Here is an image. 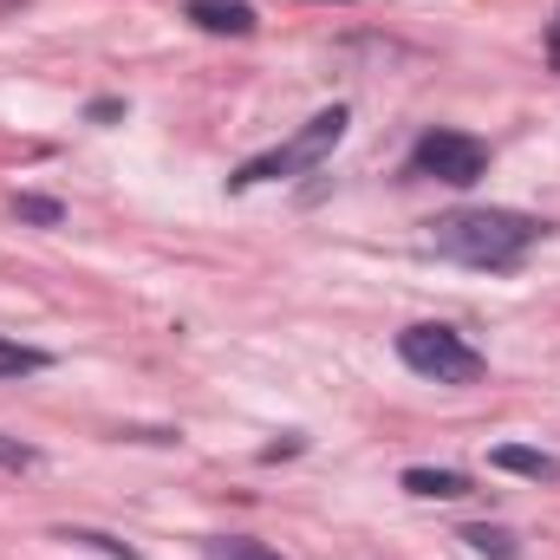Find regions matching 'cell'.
Returning a JSON list of instances; mask_svg holds the SVG:
<instances>
[{
	"label": "cell",
	"mask_w": 560,
	"mask_h": 560,
	"mask_svg": "<svg viewBox=\"0 0 560 560\" xmlns=\"http://www.w3.org/2000/svg\"><path fill=\"white\" fill-rule=\"evenodd\" d=\"M541 242V222L522 215V209H456L430 229V248L443 261H463V268H489V275H509L522 268V255Z\"/></svg>",
	"instance_id": "obj_1"
},
{
	"label": "cell",
	"mask_w": 560,
	"mask_h": 560,
	"mask_svg": "<svg viewBox=\"0 0 560 560\" xmlns=\"http://www.w3.org/2000/svg\"><path fill=\"white\" fill-rule=\"evenodd\" d=\"M346 125H352V112L346 105H332V112H319V118H306L300 131L287 143H275L268 156H255V163H242L229 183L235 189H255V183H280V176H306V170H319L332 150H339V138H346Z\"/></svg>",
	"instance_id": "obj_2"
},
{
	"label": "cell",
	"mask_w": 560,
	"mask_h": 560,
	"mask_svg": "<svg viewBox=\"0 0 560 560\" xmlns=\"http://www.w3.org/2000/svg\"><path fill=\"white\" fill-rule=\"evenodd\" d=\"M398 359L418 378H436V385H476L482 378V352L463 332H450V326H405L398 332Z\"/></svg>",
	"instance_id": "obj_3"
},
{
	"label": "cell",
	"mask_w": 560,
	"mask_h": 560,
	"mask_svg": "<svg viewBox=\"0 0 560 560\" xmlns=\"http://www.w3.org/2000/svg\"><path fill=\"white\" fill-rule=\"evenodd\" d=\"M482 170H489V150L476 138H463V131H423L418 150H411V176L450 183V189H469Z\"/></svg>",
	"instance_id": "obj_4"
},
{
	"label": "cell",
	"mask_w": 560,
	"mask_h": 560,
	"mask_svg": "<svg viewBox=\"0 0 560 560\" xmlns=\"http://www.w3.org/2000/svg\"><path fill=\"white\" fill-rule=\"evenodd\" d=\"M489 469H509V476H528V482H560V456L528 450V443H495L489 450Z\"/></svg>",
	"instance_id": "obj_5"
},
{
	"label": "cell",
	"mask_w": 560,
	"mask_h": 560,
	"mask_svg": "<svg viewBox=\"0 0 560 560\" xmlns=\"http://www.w3.org/2000/svg\"><path fill=\"white\" fill-rule=\"evenodd\" d=\"M189 20L202 26V33H255V7L248 0H189Z\"/></svg>",
	"instance_id": "obj_6"
},
{
	"label": "cell",
	"mask_w": 560,
	"mask_h": 560,
	"mask_svg": "<svg viewBox=\"0 0 560 560\" xmlns=\"http://www.w3.org/2000/svg\"><path fill=\"white\" fill-rule=\"evenodd\" d=\"M405 489L423 495V502H456V495H469V476L463 469H405Z\"/></svg>",
	"instance_id": "obj_7"
},
{
	"label": "cell",
	"mask_w": 560,
	"mask_h": 560,
	"mask_svg": "<svg viewBox=\"0 0 560 560\" xmlns=\"http://www.w3.org/2000/svg\"><path fill=\"white\" fill-rule=\"evenodd\" d=\"M52 359L39 352V346H20V339H0V378H33V372H46Z\"/></svg>",
	"instance_id": "obj_8"
},
{
	"label": "cell",
	"mask_w": 560,
	"mask_h": 560,
	"mask_svg": "<svg viewBox=\"0 0 560 560\" xmlns=\"http://www.w3.org/2000/svg\"><path fill=\"white\" fill-rule=\"evenodd\" d=\"M463 541H469V548H476V555L515 560V535H502V528H463Z\"/></svg>",
	"instance_id": "obj_9"
},
{
	"label": "cell",
	"mask_w": 560,
	"mask_h": 560,
	"mask_svg": "<svg viewBox=\"0 0 560 560\" xmlns=\"http://www.w3.org/2000/svg\"><path fill=\"white\" fill-rule=\"evenodd\" d=\"M202 555L209 560H280L275 548H261V541H209Z\"/></svg>",
	"instance_id": "obj_10"
},
{
	"label": "cell",
	"mask_w": 560,
	"mask_h": 560,
	"mask_svg": "<svg viewBox=\"0 0 560 560\" xmlns=\"http://www.w3.org/2000/svg\"><path fill=\"white\" fill-rule=\"evenodd\" d=\"M13 215H20V222H39V229H52L66 209H59V202H46V196H13Z\"/></svg>",
	"instance_id": "obj_11"
},
{
	"label": "cell",
	"mask_w": 560,
	"mask_h": 560,
	"mask_svg": "<svg viewBox=\"0 0 560 560\" xmlns=\"http://www.w3.org/2000/svg\"><path fill=\"white\" fill-rule=\"evenodd\" d=\"M59 541H85V548H105L112 560H138L125 541H112V535H92V528H59Z\"/></svg>",
	"instance_id": "obj_12"
},
{
	"label": "cell",
	"mask_w": 560,
	"mask_h": 560,
	"mask_svg": "<svg viewBox=\"0 0 560 560\" xmlns=\"http://www.w3.org/2000/svg\"><path fill=\"white\" fill-rule=\"evenodd\" d=\"M0 469H33V450H26V443H7V436H0Z\"/></svg>",
	"instance_id": "obj_13"
},
{
	"label": "cell",
	"mask_w": 560,
	"mask_h": 560,
	"mask_svg": "<svg viewBox=\"0 0 560 560\" xmlns=\"http://www.w3.org/2000/svg\"><path fill=\"white\" fill-rule=\"evenodd\" d=\"M548 52H555V66H560V20H555V39H548Z\"/></svg>",
	"instance_id": "obj_14"
}]
</instances>
